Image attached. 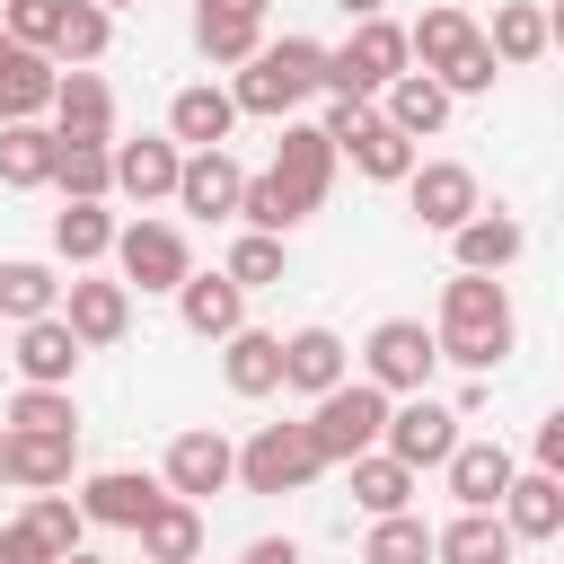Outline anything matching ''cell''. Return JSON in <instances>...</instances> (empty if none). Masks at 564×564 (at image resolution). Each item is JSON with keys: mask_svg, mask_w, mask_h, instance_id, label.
I'll return each mask as SVG.
<instances>
[{"mask_svg": "<svg viewBox=\"0 0 564 564\" xmlns=\"http://www.w3.org/2000/svg\"><path fill=\"white\" fill-rule=\"evenodd\" d=\"M247 564H300V546H291V538H256V546H247Z\"/></svg>", "mask_w": 564, "mask_h": 564, "instance_id": "cell-48", "label": "cell"}, {"mask_svg": "<svg viewBox=\"0 0 564 564\" xmlns=\"http://www.w3.org/2000/svg\"><path fill=\"white\" fill-rule=\"evenodd\" d=\"M9 476L18 485H62L70 476V432H9Z\"/></svg>", "mask_w": 564, "mask_h": 564, "instance_id": "cell-33", "label": "cell"}, {"mask_svg": "<svg viewBox=\"0 0 564 564\" xmlns=\"http://www.w3.org/2000/svg\"><path fill=\"white\" fill-rule=\"evenodd\" d=\"M317 467H326V458H317L308 423H264V432L238 449V485H247V494H300Z\"/></svg>", "mask_w": 564, "mask_h": 564, "instance_id": "cell-5", "label": "cell"}, {"mask_svg": "<svg viewBox=\"0 0 564 564\" xmlns=\"http://www.w3.org/2000/svg\"><path fill=\"white\" fill-rule=\"evenodd\" d=\"M0 317H18V326L53 317V273L44 264H0Z\"/></svg>", "mask_w": 564, "mask_h": 564, "instance_id": "cell-39", "label": "cell"}, {"mask_svg": "<svg viewBox=\"0 0 564 564\" xmlns=\"http://www.w3.org/2000/svg\"><path fill=\"white\" fill-rule=\"evenodd\" d=\"M485 53H494V62H538V53H546V9H538V0H511V9H494V35H485Z\"/></svg>", "mask_w": 564, "mask_h": 564, "instance_id": "cell-31", "label": "cell"}, {"mask_svg": "<svg viewBox=\"0 0 564 564\" xmlns=\"http://www.w3.org/2000/svg\"><path fill=\"white\" fill-rule=\"evenodd\" d=\"M220 370H229L238 397H273V388H282V335H247V326H238Z\"/></svg>", "mask_w": 564, "mask_h": 564, "instance_id": "cell-29", "label": "cell"}, {"mask_svg": "<svg viewBox=\"0 0 564 564\" xmlns=\"http://www.w3.org/2000/svg\"><path fill=\"white\" fill-rule=\"evenodd\" d=\"M97 9H141V0H97Z\"/></svg>", "mask_w": 564, "mask_h": 564, "instance_id": "cell-51", "label": "cell"}, {"mask_svg": "<svg viewBox=\"0 0 564 564\" xmlns=\"http://www.w3.org/2000/svg\"><path fill=\"white\" fill-rule=\"evenodd\" d=\"M53 53H62L70 70H88V62L106 53V9H97V0H62V26H53Z\"/></svg>", "mask_w": 564, "mask_h": 564, "instance_id": "cell-36", "label": "cell"}, {"mask_svg": "<svg viewBox=\"0 0 564 564\" xmlns=\"http://www.w3.org/2000/svg\"><path fill=\"white\" fill-rule=\"evenodd\" d=\"M467 44H476L467 9H423V26L405 35V53H423V79H432V70H449V62L467 53Z\"/></svg>", "mask_w": 564, "mask_h": 564, "instance_id": "cell-32", "label": "cell"}, {"mask_svg": "<svg viewBox=\"0 0 564 564\" xmlns=\"http://www.w3.org/2000/svg\"><path fill=\"white\" fill-rule=\"evenodd\" d=\"M361 564H432V529H423V520H405V511H388V520L370 529Z\"/></svg>", "mask_w": 564, "mask_h": 564, "instance_id": "cell-40", "label": "cell"}, {"mask_svg": "<svg viewBox=\"0 0 564 564\" xmlns=\"http://www.w3.org/2000/svg\"><path fill=\"white\" fill-rule=\"evenodd\" d=\"M441 467H449V494H458L467 511H494L502 485H511V449H502V441H458Z\"/></svg>", "mask_w": 564, "mask_h": 564, "instance_id": "cell-15", "label": "cell"}, {"mask_svg": "<svg viewBox=\"0 0 564 564\" xmlns=\"http://www.w3.org/2000/svg\"><path fill=\"white\" fill-rule=\"evenodd\" d=\"M502 529L511 538H555L564 529V485L538 467V476H511L502 485Z\"/></svg>", "mask_w": 564, "mask_h": 564, "instance_id": "cell-18", "label": "cell"}, {"mask_svg": "<svg viewBox=\"0 0 564 564\" xmlns=\"http://www.w3.org/2000/svg\"><path fill=\"white\" fill-rule=\"evenodd\" d=\"M317 132H326V141H335V150H344V159H352L361 176H379V185L414 176V141H405V132H397L388 115H370L361 97H335V115H326Z\"/></svg>", "mask_w": 564, "mask_h": 564, "instance_id": "cell-3", "label": "cell"}, {"mask_svg": "<svg viewBox=\"0 0 564 564\" xmlns=\"http://www.w3.org/2000/svg\"><path fill=\"white\" fill-rule=\"evenodd\" d=\"M229 282H238V291H256V282H282V238L247 229V238L229 247Z\"/></svg>", "mask_w": 564, "mask_h": 564, "instance_id": "cell-41", "label": "cell"}, {"mask_svg": "<svg viewBox=\"0 0 564 564\" xmlns=\"http://www.w3.org/2000/svg\"><path fill=\"white\" fill-rule=\"evenodd\" d=\"M494 70H502V62H494V53H485V35H476V44L441 70V88H467V97H476V88H494Z\"/></svg>", "mask_w": 564, "mask_h": 564, "instance_id": "cell-45", "label": "cell"}, {"mask_svg": "<svg viewBox=\"0 0 564 564\" xmlns=\"http://www.w3.org/2000/svg\"><path fill=\"white\" fill-rule=\"evenodd\" d=\"M176 167H185L176 141H123V150H115V185L141 194V203H150V194H176Z\"/></svg>", "mask_w": 564, "mask_h": 564, "instance_id": "cell-27", "label": "cell"}, {"mask_svg": "<svg viewBox=\"0 0 564 564\" xmlns=\"http://www.w3.org/2000/svg\"><path fill=\"white\" fill-rule=\"evenodd\" d=\"M229 123H238L229 88H176V106H167V132H176V141H194V150H220V141H229Z\"/></svg>", "mask_w": 564, "mask_h": 564, "instance_id": "cell-22", "label": "cell"}, {"mask_svg": "<svg viewBox=\"0 0 564 564\" xmlns=\"http://www.w3.org/2000/svg\"><path fill=\"white\" fill-rule=\"evenodd\" d=\"M397 70H405V26H388V18H361L352 44L326 53V88H335V97H370V88H388Z\"/></svg>", "mask_w": 564, "mask_h": 564, "instance_id": "cell-6", "label": "cell"}, {"mask_svg": "<svg viewBox=\"0 0 564 564\" xmlns=\"http://www.w3.org/2000/svg\"><path fill=\"white\" fill-rule=\"evenodd\" d=\"M238 476V449L220 441V432H176V449H167V494L176 502H203V494H220Z\"/></svg>", "mask_w": 564, "mask_h": 564, "instance_id": "cell-10", "label": "cell"}, {"mask_svg": "<svg viewBox=\"0 0 564 564\" xmlns=\"http://www.w3.org/2000/svg\"><path fill=\"white\" fill-rule=\"evenodd\" d=\"M326 167H335V141H326L317 123H291V132H282V159H273V176H264V185L282 194V212H291V220H308V212L326 203Z\"/></svg>", "mask_w": 564, "mask_h": 564, "instance_id": "cell-7", "label": "cell"}, {"mask_svg": "<svg viewBox=\"0 0 564 564\" xmlns=\"http://www.w3.org/2000/svg\"><path fill=\"white\" fill-rule=\"evenodd\" d=\"M194 546H203V511L167 494V502L141 520V555H150V564H194Z\"/></svg>", "mask_w": 564, "mask_h": 564, "instance_id": "cell-26", "label": "cell"}, {"mask_svg": "<svg viewBox=\"0 0 564 564\" xmlns=\"http://www.w3.org/2000/svg\"><path fill=\"white\" fill-rule=\"evenodd\" d=\"M335 9H344V18H379V0H335Z\"/></svg>", "mask_w": 564, "mask_h": 564, "instance_id": "cell-49", "label": "cell"}, {"mask_svg": "<svg viewBox=\"0 0 564 564\" xmlns=\"http://www.w3.org/2000/svg\"><path fill=\"white\" fill-rule=\"evenodd\" d=\"M62 564H97V555H62Z\"/></svg>", "mask_w": 564, "mask_h": 564, "instance_id": "cell-52", "label": "cell"}, {"mask_svg": "<svg viewBox=\"0 0 564 564\" xmlns=\"http://www.w3.org/2000/svg\"><path fill=\"white\" fill-rule=\"evenodd\" d=\"M53 247H62L70 264H88V256H106V247H115V220H106V203H70V212L53 220Z\"/></svg>", "mask_w": 564, "mask_h": 564, "instance_id": "cell-38", "label": "cell"}, {"mask_svg": "<svg viewBox=\"0 0 564 564\" xmlns=\"http://www.w3.org/2000/svg\"><path fill=\"white\" fill-rule=\"evenodd\" d=\"M379 423H388V388H370V379H344V388H326V397H317V423H308V441H317V458L335 467V458H370Z\"/></svg>", "mask_w": 564, "mask_h": 564, "instance_id": "cell-4", "label": "cell"}, {"mask_svg": "<svg viewBox=\"0 0 564 564\" xmlns=\"http://www.w3.org/2000/svg\"><path fill=\"white\" fill-rule=\"evenodd\" d=\"M53 26H62V0H9V44H26V53H44L53 44Z\"/></svg>", "mask_w": 564, "mask_h": 564, "instance_id": "cell-44", "label": "cell"}, {"mask_svg": "<svg viewBox=\"0 0 564 564\" xmlns=\"http://www.w3.org/2000/svg\"><path fill=\"white\" fill-rule=\"evenodd\" d=\"M308 88H326V44H308V35H282V44L247 53V70H238L229 106H238V115H291Z\"/></svg>", "mask_w": 564, "mask_h": 564, "instance_id": "cell-2", "label": "cell"}, {"mask_svg": "<svg viewBox=\"0 0 564 564\" xmlns=\"http://www.w3.org/2000/svg\"><path fill=\"white\" fill-rule=\"evenodd\" d=\"M53 176L70 185V203H97L115 185V159H106V141H62L53 150Z\"/></svg>", "mask_w": 564, "mask_h": 564, "instance_id": "cell-37", "label": "cell"}, {"mask_svg": "<svg viewBox=\"0 0 564 564\" xmlns=\"http://www.w3.org/2000/svg\"><path fill=\"white\" fill-rule=\"evenodd\" d=\"M9 432H70V397H62V388H18Z\"/></svg>", "mask_w": 564, "mask_h": 564, "instance_id": "cell-42", "label": "cell"}, {"mask_svg": "<svg viewBox=\"0 0 564 564\" xmlns=\"http://www.w3.org/2000/svg\"><path fill=\"white\" fill-rule=\"evenodd\" d=\"M432 555H441V564H511V529H502L494 511H458V520L432 538Z\"/></svg>", "mask_w": 564, "mask_h": 564, "instance_id": "cell-23", "label": "cell"}, {"mask_svg": "<svg viewBox=\"0 0 564 564\" xmlns=\"http://www.w3.org/2000/svg\"><path fill=\"white\" fill-rule=\"evenodd\" d=\"M538 467H546V476L564 467V414H546V423H538Z\"/></svg>", "mask_w": 564, "mask_h": 564, "instance_id": "cell-47", "label": "cell"}, {"mask_svg": "<svg viewBox=\"0 0 564 564\" xmlns=\"http://www.w3.org/2000/svg\"><path fill=\"white\" fill-rule=\"evenodd\" d=\"M115 256H123V291H176L194 264H185V238L167 220H132L115 229Z\"/></svg>", "mask_w": 564, "mask_h": 564, "instance_id": "cell-8", "label": "cell"}, {"mask_svg": "<svg viewBox=\"0 0 564 564\" xmlns=\"http://www.w3.org/2000/svg\"><path fill=\"white\" fill-rule=\"evenodd\" d=\"M159 502H167V485H159V476L106 467V476H88V494H79V520H106V529H141Z\"/></svg>", "mask_w": 564, "mask_h": 564, "instance_id": "cell-11", "label": "cell"}, {"mask_svg": "<svg viewBox=\"0 0 564 564\" xmlns=\"http://www.w3.org/2000/svg\"><path fill=\"white\" fill-rule=\"evenodd\" d=\"M282 388H308V397L344 388V344H335L326 326H300V335L282 344Z\"/></svg>", "mask_w": 564, "mask_h": 564, "instance_id": "cell-21", "label": "cell"}, {"mask_svg": "<svg viewBox=\"0 0 564 564\" xmlns=\"http://www.w3.org/2000/svg\"><path fill=\"white\" fill-rule=\"evenodd\" d=\"M238 185H247V176H238V159H229V150H194V159L176 167V203H185V212H203V220L238 212Z\"/></svg>", "mask_w": 564, "mask_h": 564, "instance_id": "cell-16", "label": "cell"}, {"mask_svg": "<svg viewBox=\"0 0 564 564\" xmlns=\"http://www.w3.org/2000/svg\"><path fill=\"white\" fill-rule=\"evenodd\" d=\"M53 79H62V70H53L44 53H26V44L0 35V123H26L35 106H53Z\"/></svg>", "mask_w": 564, "mask_h": 564, "instance_id": "cell-17", "label": "cell"}, {"mask_svg": "<svg viewBox=\"0 0 564 564\" xmlns=\"http://www.w3.org/2000/svg\"><path fill=\"white\" fill-rule=\"evenodd\" d=\"M388 123H397L405 141H414V132H441V123H449V88L423 79V70H397V79H388Z\"/></svg>", "mask_w": 564, "mask_h": 564, "instance_id": "cell-25", "label": "cell"}, {"mask_svg": "<svg viewBox=\"0 0 564 564\" xmlns=\"http://www.w3.org/2000/svg\"><path fill=\"white\" fill-rule=\"evenodd\" d=\"M405 194H414V220H423V229H458V220H476V176H467V167H449V159L414 167V176H405Z\"/></svg>", "mask_w": 564, "mask_h": 564, "instance_id": "cell-13", "label": "cell"}, {"mask_svg": "<svg viewBox=\"0 0 564 564\" xmlns=\"http://www.w3.org/2000/svg\"><path fill=\"white\" fill-rule=\"evenodd\" d=\"M352 502H361L370 520L405 511V502H414V467H397V458H352Z\"/></svg>", "mask_w": 564, "mask_h": 564, "instance_id": "cell-34", "label": "cell"}, {"mask_svg": "<svg viewBox=\"0 0 564 564\" xmlns=\"http://www.w3.org/2000/svg\"><path fill=\"white\" fill-rule=\"evenodd\" d=\"M379 432H388V458H397V467H441V458L458 449V414H449V405H432V397L397 405Z\"/></svg>", "mask_w": 564, "mask_h": 564, "instance_id": "cell-9", "label": "cell"}, {"mask_svg": "<svg viewBox=\"0 0 564 564\" xmlns=\"http://www.w3.org/2000/svg\"><path fill=\"white\" fill-rule=\"evenodd\" d=\"M432 335L414 326V317H388L379 335H370V388H423L432 379Z\"/></svg>", "mask_w": 564, "mask_h": 564, "instance_id": "cell-12", "label": "cell"}, {"mask_svg": "<svg viewBox=\"0 0 564 564\" xmlns=\"http://www.w3.org/2000/svg\"><path fill=\"white\" fill-rule=\"evenodd\" d=\"M449 238H458V273H502L520 256V220H502V212L494 220H458Z\"/></svg>", "mask_w": 564, "mask_h": 564, "instance_id": "cell-30", "label": "cell"}, {"mask_svg": "<svg viewBox=\"0 0 564 564\" xmlns=\"http://www.w3.org/2000/svg\"><path fill=\"white\" fill-rule=\"evenodd\" d=\"M176 300H185V326L194 335H238V282L229 273H185Z\"/></svg>", "mask_w": 564, "mask_h": 564, "instance_id": "cell-28", "label": "cell"}, {"mask_svg": "<svg viewBox=\"0 0 564 564\" xmlns=\"http://www.w3.org/2000/svg\"><path fill=\"white\" fill-rule=\"evenodd\" d=\"M0 485H9V432H0Z\"/></svg>", "mask_w": 564, "mask_h": 564, "instance_id": "cell-50", "label": "cell"}, {"mask_svg": "<svg viewBox=\"0 0 564 564\" xmlns=\"http://www.w3.org/2000/svg\"><path fill=\"white\" fill-rule=\"evenodd\" d=\"M53 132H35V123H0V185H44L53 176Z\"/></svg>", "mask_w": 564, "mask_h": 564, "instance_id": "cell-35", "label": "cell"}, {"mask_svg": "<svg viewBox=\"0 0 564 564\" xmlns=\"http://www.w3.org/2000/svg\"><path fill=\"white\" fill-rule=\"evenodd\" d=\"M432 352L458 361V370H494V361L511 352V300H502L494 273H458V282L441 291V335H432Z\"/></svg>", "mask_w": 564, "mask_h": 564, "instance_id": "cell-1", "label": "cell"}, {"mask_svg": "<svg viewBox=\"0 0 564 564\" xmlns=\"http://www.w3.org/2000/svg\"><path fill=\"white\" fill-rule=\"evenodd\" d=\"M18 370H26V388H62V379L79 370V335H70L62 317H35V326L18 335Z\"/></svg>", "mask_w": 564, "mask_h": 564, "instance_id": "cell-20", "label": "cell"}, {"mask_svg": "<svg viewBox=\"0 0 564 564\" xmlns=\"http://www.w3.org/2000/svg\"><path fill=\"white\" fill-rule=\"evenodd\" d=\"M0 564H53V546H44V538L18 520V529H0Z\"/></svg>", "mask_w": 564, "mask_h": 564, "instance_id": "cell-46", "label": "cell"}, {"mask_svg": "<svg viewBox=\"0 0 564 564\" xmlns=\"http://www.w3.org/2000/svg\"><path fill=\"white\" fill-rule=\"evenodd\" d=\"M26 529H35L44 546H53V564H62V555H79V511H70L62 494H44V502L26 511Z\"/></svg>", "mask_w": 564, "mask_h": 564, "instance_id": "cell-43", "label": "cell"}, {"mask_svg": "<svg viewBox=\"0 0 564 564\" xmlns=\"http://www.w3.org/2000/svg\"><path fill=\"white\" fill-rule=\"evenodd\" d=\"M264 35V0H194V44L212 62H247Z\"/></svg>", "mask_w": 564, "mask_h": 564, "instance_id": "cell-14", "label": "cell"}, {"mask_svg": "<svg viewBox=\"0 0 564 564\" xmlns=\"http://www.w3.org/2000/svg\"><path fill=\"white\" fill-rule=\"evenodd\" d=\"M53 115H62L53 141H106V79H97V70L53 79Z\"/></svg>", "mask_w": 564, "mask_h": 564, "instance_id": "cell-24", "label": "cell"}, {"mask_svg": "<svg viewBox=\"0 0 564 564\" xmlns=\"http://www.w3.org/2000/svg\"><path fill=\"white\" fill-rule=\"evenodd\" d=\"M79 344H115L132 326V291L123 282H70V317H62Z\"/></svg>", "mask_w": 564, "mask_h": 564, "instance_id": "cell-19", "label": "cell"}]
</instances>
